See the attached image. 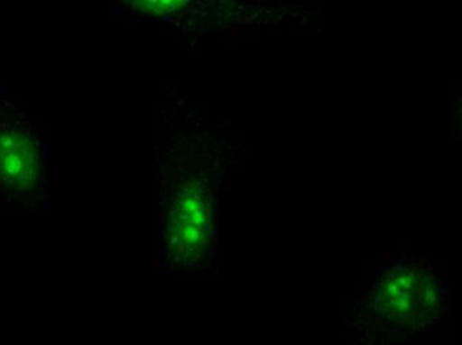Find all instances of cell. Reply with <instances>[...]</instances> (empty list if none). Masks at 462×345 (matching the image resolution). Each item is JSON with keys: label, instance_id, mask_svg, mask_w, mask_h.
Listing matches in <instances>:
<instances>
[{"label": "cell", "instance_id": "6da1fadb", "mask_svg": "<svg viewBox=\"0 0 462 345\" xmlns=\"http://www.w3.org/2000/svg\"><path fill=\"white\" fill-rule=\"evenodd\" d=\"M448 316L447 291L435 272L399 259L372 277L346 325L357 345H402L427 335Z\"/></svg>", "mask_w": 462, "mask_h": 345}, {"label": "cell", "instance_id": "7a4b0ae2", "mask_svg": "<svg viewBox=\"0 0 462 345\" xmlns=\"http://www.w3.org/2000/svg\"><path fill=\"white\" fill-rule=\"evenodd\" d=\"M213 237V207L208 195L197 187H181L163 214V254L179 268H201L210 258Z\"/></svg>", "mask_w": 462, "mask_h": 345}, {"label": "cell", "instance_id": "3957f363", "mask_svg": "<svg viewBox=\"0 0 462 345\" xmlns=\"http://www.w3.org/2000/svg\"><path fill=\"white\" fill-rule=\"evenodd\" d=\"M41 156L33 140L21 132H0V185L25 195L38 184Z\"/></svg>", "mask_w": 462, "mask_h": 345}, {"label": "cell", "instance_id": "277c9868", "mask_svg": "<svg viewBox=\"0 0 462 345\" xmlns=\"http://www.w3.org/2000/svg\"><path fill=\"white\" fill-rule=\"evenodd\" d=\"M188 7V3L180 0H140L132 3V8L148 15H166Z\"/></svg>", "mask_w": 462, "mask_h": 345}]
</instances>
